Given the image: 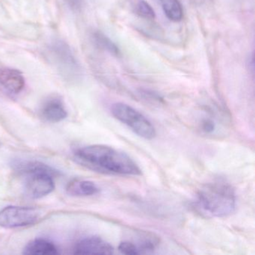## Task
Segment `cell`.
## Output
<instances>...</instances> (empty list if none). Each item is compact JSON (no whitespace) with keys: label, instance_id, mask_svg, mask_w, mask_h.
I'll use <instances>...</instances> for the list:
<instances>
[{"label":"cell","instance_id":"cell-3","mask_svg":"<svg viewBox=\"0 0 255 255\" xmlns=\"http://www.w3.org/2000/svg\"><path fill=\"white\" fill-rule=\"evenodd\" d=\"M16 168L23 177V190L31 198H41L55 189L53 177L58 174L51 167L38 162H23Z\"/></svg>","mask_w":255,"mask_h":255},{"label":"cell","instance_id":"cell-10","mask_svg":"<svg viewBox=\"0 0 255 255\" xmlns=\"http://www.w3.org/2000/svg\"><path fill=\"white\" fill-rule=\"evenodd\" d=\"M27 255H54L59 254L57 247L52 242L45 239H35L29 242L23 252Z\"/></svg>","mask_w":255,"mask_h":255},{"label":"cell","instance_id":"cell-5","mask_svg":"<svg viewBox=\"0 0 255 255\" xmlns=\"http://www.w3.org/2000/svg\"><path fill=\"white\" fill-rule=\"evenodd\" d=\"M47 50L50 60L64 77L69 79L80 77L81 66L68 43L62 39L53 40Z\"/></svg>","mask_w":255,"mask_h":255},{"label":"cell","instance_id":"cell-15","mask_svg":"<svg viewBox=\"0 0 255 255\" xmlns=\"http://www.w3.org/2000/svg\"><path fill=\"white\" fill-rule=\"evenodd\" d=\"M119 249L124 255H139L135 245L129 240L122 242L119 245Z\"/></svg>","mask_w":255,"mask_h":255},{"label":"cell","instance_id":"cell-17","mask_svg":"<svg viewBox=\"0 0 255 255\" xmlns=\"http://www.w3.org/2000/svg\"><path fill=\"white\" fill-rule=\"evenodd\" d=\"M202 128L206 132H213L215 129V124L214 122L210 119H206L203 122Z\"/></svg>","mask_w":255,"mask_h":255},{"label":"cell","instance_id":"cell-4","mask_svg":"<svg viewBox=\"0 0 255 255\" xmlns=\"http://www.w3.org/2000/svg\"><path fill=\"white\" fill-rule=\"evenodd\" d=\"M111 113L116 119L138 136L148 140L156 136V129L151 122L130 106L124 103H116L112 106Z\"/></svg>","mask_w":255,"mask_h":255},{"label":"cell","instance_id":"cell-12","mask_svg":"<svg viewBox=\"0 0 255 255\" xmlns=\"http://www.w3.org/2000/svg\"><path fill=\"white\" fill-rule=\"evenodd\" d=\"M94 44L104 51L107 52L115 57H119L122 55L120 49L117 44L101 31H95L92 34Z\"/></svg>","mask_w":255,"mask_h":255},{"label":"cell","instance_id":"cell-14","mask_svg":"<svg viewBox=\"0 0 255 255\" xmlns=\"http://www.w3.org/2000/svg\"><path fill=\"white\" fill-rule=\"evenodd\" d=\"M132 8L133 12L141 18L149 20L156 18L154 10L145 0H134Z\"/></svg>","mask_w":255,"mask_h":255},{"label":"cell","instance_id":"cell-2","mask_svg":"<svg viewBox=\"0 0 255 255\" xmlns=\"http://www.w3.org/2000/svg\"><path fill=\"white\" fill-rule=\"evenodd\" d=\"M195 204L203 214L212 217H226L235 211V191L223 180L211 182L200 189Z\"/></svg>","mask_w":255,"mask_h":255},{"label":"cell","instance_id":"cell-16","mask_svg":"<svg viewBox=\"0 0 255 255\" xmlns=\"http://www.w3.org/2000/svg\"><path fill=\"white\" fill-rule=\"evenodd\" d=\"M68 6L74 11H80L83 8V0H65Z\"/></svg>","mask_w":255,"mask_h":255},{"label":"cell","instance_id":"cell-6","mask_svg":"<svg viewBox=\"0 0 255 255\" xmlns=\"http://www.w3.org/2000/svg\"><path fill=\"white\" fill-rule=\"evenodd\" d=\"M41 216V212L34 207L8 206L0 211V227L16 228L34 225Z\"/></svg>","mask_w":255,"mask_h":255},{"label":"cell","instance_id":"cell-8","mask_svg":"<svg viewBox=\"0 0 255 255\" xmlns=\"http://www.w3.org/2000/svg\"><path fill=\"white\" fill-rule=\"evenodd\" d=\"M112 245L98 237H89L80 240L74 249L77 255H113Z\"/></svg>","mask_w":255,"mask_h":255},{"label":"cell","instance_id":"cell-7","mask_svg":"<svg viewBox=\"0 0 255 255\" xmlns=\"http://www.w3.org/2000/svg\"><path fill=\"white\" fill-rule=\"evenodd\" d=\"M25 78L18 70L0 68V92L7 96L14 97L23 92Z\"/></svg>","mask_w":255,"mask_h":255},{"label":"cell","instance_id":"cell-9","mask_svg":"<svg viewBox=\"0 0 255 255\" xmlns=\"http://www.w3.org/2000/svg\"><path fill=\"white\" fill-rule=\"evenodd\" d=\"M41 117L51 123H58L68 116L66 109L62 100L53 98L46 101L41 110Z\"/></svg>","mask_w":255,"mask_h":255},{"label":"cell","instance_id":"cell-13","mask_svg":"<svg viewBox=\"0 0 255 255\" xmlns=\"http://www.w3.org/2000/svg\"><path fill=\"white\" fill-rule=\"evenodd\" d=\"M167 18L174 23L183 20V9L179 0H157Z\"/></svg>","mask_w":255,"mask_h":255},{"label":"cell","instance_id":"cell-11","mask_svg":"<svg viewBox=\"0 0 255 255\" xmlns=\"http://www.w3.org/2000/svg\"><path fill=\"white\" fill-rule=\"evenodd\" d=\"M67 192L71 196L85 197L96 195L100 192L98 186L90 180H75L68 183Z\"/></svg>","mask_w":255,"mask_h":255},{"label":"cell","instance_id":"cell-1","mask_svg":"<svg viewBox=\"0 0 255 255\" xmlns=\"http://www.w3.org/2000/svg\"><path fill=\"white\" fill-rule=\"evenodd\" d=\"M74 159L82 166L109 175L138 176L141 170L127 153L104 144H93L77 149Z\"/></svg>","mask_w":255,"mask_h":255}]
</instances>
